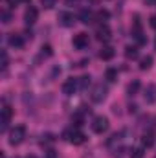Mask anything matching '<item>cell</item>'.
I'll use <instances>...</instances> for the list:
<instances>
[{"instance_id":"obj_19","label":"cell","mask_w":156,"mask_h":158,"mask_svg":"<svg viewBox=\"0 0 156 158\" xmlns=\"http://www.w3.org/2000/svg\"><path fill=\"white\" fill-rule=\"evenodd\" d=\"M79 88H83V90H86L88 86H90V76H83V77H79Z\"/></svg>"},{"instance_id":"obj_28","label":"cell","mask_w":156,"mask_h":158,"mask_svg":"<svg viewBox=\"0 0 156 158\" xmlns=\"http://www.w3.org/2000/svg\"><path fill=\"white\" fill-rule=\"evenodd\" d=\"M57 156V155H55V151H53V149H50V151H48V155H46V158H55Z\"/></svg>"},{"instance_id":"obj_12","label":"cell","mask_w":156,"mask_h":158,"mask_svg":"<svg viewBox=\"0 0 156 158\" xmlns=\"http://www.w3.org/2000/svg\"><path fill=\"white\" fill-rule=\"evenodd\" d=\"M114 55H116V50H114L112 46H103L101 52H99V57H101L103 61H110Z\"/></svg>"},{"instance_id":"obj_20","label":"cell","mask_w":156,"mask_h":158,"mask_svg":"<svg viewBox=\"0 0 156 158\" xmlns=\"http://www.w3.org/2000/svg\"><path fill=\"white\" fill-rule=\"evenodd\" d=\"M153 143H154V138H153L151 134H145V136L142 138V145H143V147H153Z\"/></svg>"},{"instance_id":"obj_3","label":"cell","mask_w":156,"mask_h":158,"mask_svg":"<svg viewBox=\"0 0 156 158\" xmlns=\"http://www.w3.org/2000/svg\"><path fill=\"white\" fill-rule=\"evenodd\" d=\"M109 129V118L107 116H96L92 121V131L96 134H103L105 131Z\"/></svg>"},{"instance_id":"obj_29","label":"cell","mask_w":156,"mask_h":158,"mask_svg":"<svg viewBox=\"0 0 156 158\" xmlns=\"http://www.w3.org/2000/svg\"><path fill=\"white\" fill-rule=\"evenodd\" d=\"M76 2H79V0H66V4H70V6H72V4H76Z\"/></svg>"},{"instance_id":"obj_9","label":"cell","mask_w":156,"mask_h":158,"mask_svg":"<svg viewBox=\"0 0 156 158\" xmlns=\"http://www.w3.org/2000/svg\"><path fill=\"white\" fill-rule=\"evenodd\" d=\"M110 37H112V31H110V28H109L107 24H101V26H97V30H96V39H97V40H103V42H107Z\"/></svg>"},{"instance_id":"obj_21","label":"cell","mask_w":156,"mask_h":158,"mask_svg":"<svg viewBox=\"0 0 156 158\" xmlns=\"http://www.w3.org/2000/svg\"><path fill=\"white\" fill-rule=\"evenodd\" d=\"M55 4H57V0H40V6L44 9H51V7H55Z\"/></svg>"},{"instance_id":"obj_2","label":"cell","mask_w":156,"mask_h":158,"mask_svg":"<svg viewBox=\"0 0 156 158\" xmlns=\"http://www.w3.org/2000/svg\"><path fill=\"white\" fill-rule=\"evenodd\" d=\"M107 94H109L107 86H105L103 83H97V85L92 88V92H90V99H92L94 103H101V101L107 98Z\"/></svg>"},{"instance_id":"obj_25","label":"cell","mask_w":156,"mask_h":158,"mask_svg":"<svg viewBox=\"0 0 156 158\" xmlns=\"http://www.w3.org/2000/svg\"><path fill=\"white\" fill-rule=\"evenodd\" d=\"M40 50H42V55H44V57H50V55H51V46H50V44H44Z\"/></svg>"},{"instance_id":"obj_31","label":"cell","mask_w":156,"mask_h":158,"mask_svg":"<svg viewBox=\"0 0 156 158\" xmlns=\"http://www.w3.org/2000/svg\"><path fill=\"white\" fill-rule=\"evenodd\" d=\"M154 50H156V39H154Z\"/></svg>"},{"instance_id":"obj_11","label":"cell","mask_w":156,"mask_h":158,"mask_svg":"<svg viewBox=\"0 0 156 158\" xmlns=\"http://www.w3.org/2000/svg\"><path fill=\"white\" fill-rule=\"evenodd\" d=\"M143 98H145V101H147L149 105L156 103V85H147V88H145V94H143Z\"/></svg>"},{"instance_id":"obj_30","label":"cell","mask_w":156,"mask_h":158,"mask_svg":"<svg viewBox=\"0 0 156 158\" xmlns=\"http://www.w3.org/2000/svg\"><path fill=\"white\" fill-rule=\"evenodd\" d=\"M18 2H24V4H30L31 0H18Z\"/></svg>"},{"instance_id":"obj_5","label":"cell","mask_w":156,"mask_h":158,"mask_svg":"<svg viewBox=\"0 0 156 158\" xmlns=\"http://www.w3.org/2000/svg\"><path fill=\"white\" fill-rule=\"evenodd\" d=\"M11 116H13L11 107H9V105H4V107H2V114H0V131H2V132L7 129V125H9V121H11Z\"/></svg>"},{"instance_id":"obj_26","label":"cell","mask_w":156,"mask_h":158,"mask_svg":"<svg viewBox=\"0 0 156 158\" xmlns=\"http://www.w3.org/2000/svg\"><path fill=\"white\" fill-rule=\"evenodd\" d=\"M2 68H4V70L7 68V53H6V52H2Z\"/></svg>"},{"instance_id":"obj_32","label":"cell","mask_w":156,"mask_h":158,"mask_svg":"<svg viewBox=\"0 0 156 158\" xmlns=\"http://www.w3.org/2000/svg\"><path fill=\"white\" fill-rule=\"evenodd\" d=\"M26 158H35V156H26Z\"/></svg>"},{"instance_id":"obj_6","label":"cell","mask_w":156,"mask_h":158,"mask_svg":"<svg viewBox=\"0 0 156 158\" xmlns=\"http://www.w3.org/2000/svg\"><path fill=\"white\" fill-rule=\"evenodd\" d=\"M77 88H79V81L74 79V77L66 79V81L63 83V94H64V96H74Z\"/></svg>"},{"instance_id":"obj_8","label":"cell","mask_w":156,"mask_h":158,"mask_svg":"<svg viewBox=\"0 0 156 158\" xmlns=\"http://www.w3.org/2000/svg\"><path fill=\"white\" fill-rule=\"evenodd\" d=\"M72 44H74V48H77V50H84V48H88L90 39H88L86 33H77V35H74Z\"/></svg>"},{"instance_id":"obj_18","label":"cell","mask_w":156,"mask_h":158,"mask_svg":"<svg viewBox=\"0 0 156 158\" xmlns=\"http://www.w3.org/2000/svg\"><path fill=\"white\" fill-rule=\"evenodd\" d=\"M105 79L110 81V83H114V81L117 79V70L116 68H107V72H105Z\"/></svg>"},{"instance_id":"obj_14","label":"cell","mask_w":156,"mask_h":158,"mask_svg":"<svg viewBox=\"0 0 156 158\" xmlns=\"http://www.w3.org/2000/svg\"><path fill=\"white\" fill-rule=\"evenodd\" d=\"M140 86H142V83H140L138 79L130 81V83L127 85V94H129V96H136V94H138V90H140Z\"/></svg>"},{"instance_id":"obj_10","label":"cell","mask_w":156,"mask_h":158,"mask_svg":"<svg viewBox=\"0 0 156 158\" xmlns=\"http://www.w3.org/2000/svg\"><path fill=\"white\" fill-rule=\"evenodd\" d=\"M37 19H39V11H37V7L30 6V7L26 9V13H24V22H26L28 26H31V24L37 22Z\"/></svg>"},{"instance_id":"obj_23","label":"cell","mask_w":156,"mask_h":158,"mask_svg":"<svg viewBox=\"0 0 156 158\" xmlns=\"http://www.w3.org/2000/svg\"><path fill=\"white\" fill-rule=\"evenodd\" d=\"M130 158H143V147L132 149V151H130Z\"/></svg>"},{"instance_id":"obj_7","label":"cell","mask_w":156,"mask_h":158,"mask_svg":"<svg viewBox=\"0 0 156 158\" xmlns=\"http://www.w3.org/2000/svg\"><path fill=\"white\" fill-rule=\"evenodd\" d=\"M57 20H59V24L64 26V28H70V26L76 24V17H74L72 13H68V11H61V13L57 15Z\"/></svg>"},{"instance_id":"obj_15","label":"cell","mask_w":156,"mask_h":158,"mask_svg":"<svg viewBox=\"0 0 156 158\" xmlns=\"http://www.w3.org/2000/svg\"><path fill=\"white\" fill-rule=\"evenodd\" d=\"M92 19H94V15H92V11H88V9H83V11L79 13V20H81L83 24H90Z\"/></svg>"},{"instance_id":"obj_16","label":"cell","mask_w":156,"mask_h":158,"mask_svg":"<svg viewBox=\"0 0 156 158\" xmlns=\"http://www.w3.org/2000/svg\"><path fill=\"white\" fill-rule=\"evenodd\" d=\"M138 55H140V52H138L136 46H127L125 48V57L127 59H138Z\"/></svg>"},{"instance_id":"obj_24","label":"cell","mask_w":156,"mask_h":158,"mask_svg":"<svg viewBox=\"0 0 156 158\" xmlns=\"http://www.w3.org/2000/svg\"><path fill=\"white\" fill-rule=\"evenodd\" d=\"M11 19H13V17H11V13H9L7 9H4V11H2V22H4V24H9V22H11Z\"/></svg>"},{"instance_id":"obj_27","label":"cell","mask_w":156,"mask_h":158,"mask_svg":"<svg viewBox=\"0 0 156 158\" xmlns=\"http://www.w3.org/2000/svg\"><path fill=\"white\" fill-rule=\"evenodd\" d=\"M149 24H151V28H153V30H156V15H153V17L149 19Z\"/></svg>"},{"instance_id":"obj_4","label":"cell","mask_w":156,"mask_h":158,"mask_svg":"<svg viewBox=\"0 0 156 158\" xmlns=\"http://www.w3.org/2000/svg\"><path fill=\"white\" fill-rule=\"evenodd\" d=\"M64 138H66L70 143H74V145H81V143H84V140H86V136H84L81 131H66V132H64Z\"/></svg>"},{"instance_id":"obj_13","label":"cell","mask_w":156,"mask_h":158,"mask_svg":"<svg viewBox=\"0 0 156 158\" xmlns=\"http://www.w3.org/2000/svg\"><path fill=\"white\" fill-rule=\"evenodd\" d=\"M9 46H13V48H22V46H24V37L18 35V33H13V35L9 37Z\"/></svg>"},{"instance_id":"obj_1","label":"cell","mask_w":156,"mask_h":158,"mask_svg":"<svg viewBox=\"0 0 156 158\" xmlns=\"http://www.w3.org/2000/svg\"><path fill=\"white\" fill-rule=\"evenodd\" d=\"M24 138H26V127L24 125H17L15 129H11L9 131V145H20L22 142H24Z\"/></svg>"},{"instance_id":"obj_22","label":"cell","mask_w":156,"mask_h":158,"mask_svg":"<svg viewBox=\"0 0 156 158\" xmlns=\"http://www.w3.org/2000/svg\"><path fill=\"white\" fill-rule=\"evenodd\" d=\"M96 19H97V20H107V19H109V11H107V9H99V11L96 13Z\"/></svg>"},{"instance_id":"obj_17","label":"cell","mask_w":156,"mask_h":158,"mask_svg":"<svg viewBox=\"0 0 156 158\" xmlns=\"http://www.w3.org/2000/svg\"><path fill=\"white\" fill-rule=\"evenodd\" d=\"M153 63H154V59H153L151 55H145V57L140 61V70H149V68L153 66Z\"/></svg>"}]
</instances>
